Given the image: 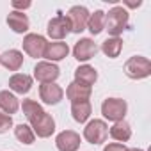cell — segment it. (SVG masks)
<instances>
[{
    "instance_id": "1",
    "label": "cell",
    "mask_w": 151,
    "mask_h": 151,
    "mask_svg": "<svg viewBox=\"0 0 151 151\" xmlns=\"http://www.w3.org/2000/svg\"><path fill=\"white\" fill-rule=\"evenodd\" d=\"M126 25H128V13L121 6L112 7L105 14V30L112 37H117L119 34H123V30L126 29Z\"/></svg>"
},
{
    "instance_id": "2",
    "label": "cell",
    "mask_w": 151,
    "mask_h": 151,
    "mask_svg": "<svg viewBox=\"0 0 151 151\" xmlns=\"http://www.w3.org/2000/svg\"><path fill=\"white\" fill-rule=\"evenodd\" d=\"M124 73L126 77L132 78V80H140V78H146L151 75V62L147 57H142V55H133L126 60L124 64Z\"/></svg>"
},
{
    "instance_id": "3",
    "label": "cell",
    "mask_w": 151,
    "mask_h": 151,
    "mask_svg": "<svg viewBox=\"0 0 151 151\" xmlns=\"http://www.w3.org/2000/svg\"><path fill=\"white\" fill-rule=\"evenodd\" d=\"M126 110H128V105L124 100L121 98H107L103 103H101V114L105 119L109 121H123L124 116H126Z\"/></svg>"
},
{
    "instance_id": "4",
    "label": "cell",
    "mask_w": 151,
    "mask_h": 151,
    "mask_svg": "<svg viewBox=\"0 0 151 151\" xmlns=\"http://www.w3.org/2000/svg\"><path fill=\"white\" fill-rule=\"evenodd\" d=\"M107 135H109V126L105 121L101 119H93L87 123V126L84 128V137L87 142L91 144H101L107 140Z\"/></svg>"
},
{
    "instance_id": "5",
    "label": "cell",
    "mask_w": 151,
    "mask_h": 151,
    "mask_svg": "<svg viewBox=\"0 0 151 151\" xmlns=\"http://www.w3.org/2000/svg\"><path fill=\"white\" fill-rule=\"evenodd\" d=\"M66 20H68V23H69L71 32L80 34V32L86 30V27H87L89 11H87V7H84V6H73V7L68 11Z\"/></svg>"
},
{
    "instance_id": "6",
    "label": "cell",
    "mask_w": 151,
    "mask_h": 151,
    "mask_svg": "<svg viewBox=\"0 0 151 151\" xmlns=\"http://www.w3.org/2000/svg\"><path fill=\"white\" fill-rule=\"evenodd\" d=\"M59 75H60V69L48 60H41L34 68V78L41 84H53L59 78Z\"/></svg>"
},
{
    "instance_id": "7",
    "label": "cell",
    "mask_w": 151,
    "mask_h": 151,
    "mask_svg": "<svg viewBox=\"0 0 151 151\" xmlns=\"http://www.w3.org/2000/svg\"><path fill=\"white\" fill-rule=\"evenodd\" d=\"M30 128H32V132L34 133H37V137H41V139H46V137H50L53 132H55V121H53V117L50 116V114H46V112H41L39 116H36L34 119H30Z\"/></svg>"
},
{
    "instance_id": "8",
    "label": "cell",
    "mask_w": 151,
    "mask_h": 151,
    "mask_svg": "<svg viewBox=\"0 0 151 151\" xmlns=\"http://www.w3.org/2000/svg\"><path fill=\"white\" fill-rule=\"evenodd\" d=\"M46 39L41 36V34H27L23 37V50L29 57H34V59H39L43 57L45 53V48H46Z\"/></svg>"
},
{
    "instance_id": "9",
    "label": "cell",
    "mask_w": 151,
    "mask_h": 151,
    "mask_svg": "<svg viewBox=\"0 0 151 151\" xmlns=\"http://www.w3.org/2000/svg\"><path fill=\"white\" fill-rule=\"evenodd\" d=\"M98 45L93 41V39H89V37H84V39H80V41H77L75 43V46H73V55H75V59L77 60H80V62H86V60H91L96 53H98Z\"/></svg>"
},
{
    "instance_id": "10",
    "label": "cell",
    "mask_w": 151,
    "mask_h": 151,
    "mask_svg": "<svg viewBox=\"0 0 151 151\" xmlns=\"http://www.w3.org/2000/svg\"><path fill=\"white\" fill-rule=\"evenodd\" d=\"M80 142H82L80 135L73 130H64L55 139V144H57L59 151H77L80 147Z\"/></svg>"
},
{
    "instance_id": "11",
    "label": "cell",
    "mask_w": 151,
    "mask_h": 151,
    "mask_svg": "<svg viewBox=\"0 0 151 151\" xmlns=\"http://www.w3.org/2000/svg\"><path fill=\"white\" fill-rule=\"evenodd\" d=\"M46 32H48V36H50L52 39H57V41L64 39V37L71 32V29H69V23H68L66 16H62V14H60V16L52 18V20L48 22Z\"/></svg>"
},
{
    "instance_id": "12",
    "label": "cell",
    "mask_w": 151,
    "mask_h": 151,
    "mask_svg": "<svg viewBox=\"0 0 151 151\" xmlns=\"http://www.w3.org/2000/svg\"><path fill=\"white\" fill-rule=\"evenodd\" d=\"M39 98L46 103V105H57L62 98H64V91L60 86L57 84H43L39 87Z\"/></svg>"
},
{
    "instance_id": "13",
    "label": "cell",
    "mask_w": 151,
    "mask_h": 151,
    "mask_svg": "<svg viewBox=\"0 0 151 151\" xmlns=\"http://www.w3.org/2000/svg\"><path fill=\"white\" fill-rule=\"evenodd\" d=\"M96 80H98V71L93 66L84 64V66L75 69V82H77V84L86 86V87H93V84Z\"/></svg>"
},
{
    "instance_id": "14",
    "label": "cell",
    "mask_w": 151,
    "mask_h": 151,
    "mask_svg": "<svg viewBox=\"0 0 151 151\" xmlns=\"http://www.w3.org/2000/svg\"><path fill=\"white\" fill-rule=\"evenodd\" d=\"M91 93H93V87H86V86H80L77 82H71L66 89V96H68V100H71V103L89 101Z\"/></svg>"
},
{
    "instance_id": "15",
    "label": "cell",
    "mask_w": 151,
    "mask_h": 151,
    "mask_svg": "<svg viewBox=\"0 0 151 151\" xmlns=\"http://www.w3.org/2000/svg\"><path fill=\"white\" fill-rule=\"evenodd\" d=\"M68 53H69V46L62 41H55V43H46L43 57L55 62V60H62L64 57H68Z\"/></svg>"
},
{
    "instance_id": "16",
    "label": "cell",
    "mask_w": 151,
    "mask_h": 151,
    "mask_svg": "<svg viewBox=\"0 0 151 151\" xmlns=\"http://www.w3.org/2000/svg\"><path fill=\"white\" fill-rule=\"evenodd\" d=\"M9 87L18 94H27L32 89V77L25 73H14L9 78Z\"/></svg>"
},
{
    "instance_id": "17",
    "label": "cell",
    "mask_w": 151,
    "mask_h": 151,
    "mask_svg": "<svg viewBox=\"0 0 151 151\" xmlns=\"http://www.w3.org/2000/svg\"><path fill=\"white\" fill-rule=\"evenodd\" d=\"M0 64L9 71H18L23 64V53L18 50H7L0 55Z\"/></svg>"
},
{
    "instance_id": "18",
    "label": "cell",
    "mask_w": 151,
    "mask_h": 151,
    "mask_svg": "<svg viewBox=\"0 0 151 151\" xmlns=\"http://www.w3.org/2000/svg\"><path fill=\"white\" fill-rule=\"evenodd\" d=\"M7 25L16 32V34H23L29 30L30 27V22L27 18V14L20 13V11H11L9 16H7Z\"/></svg>"
},
{
    "instance_id": "19",
    "label": "cell",
    "mask_w": 151,
    "mask_h": 151,
    "mask_svg": "<svg viewBox=\"0 0 151 151\" xmlns=\"http://www.w3.org/2000/svg\"><path fill=\"white\" fill-rule=\"evenodd\" d=\"M0 109H2L4 114L11 116V114H14L20 109V101H18V98L13 93H9V91H0Z\"/></svg>"
},
{
    "instance_id": "20",
    "label": "cell",
    "mask_w": 151,
    "mask_h": 151,
    "mask_svg": "<svg viewBox=\"0 0 151 151\" xmlns=\"http://www.w3.org/2000/svg\"><path fill=\"white\" fill-rule=\"evenodd\" d=\"M110 137H112L114 140H117V142H126V140H130V137H132V128H130V124H128L124 119L114 123V126L110 128Z\"/></svg>"
},
{
    "instance_id": "21",
    "label": "cell",
    "mask_w": 151,
    "mask_h": 151,
    "mask_svg": "<svg viewBox=\"0 0 151 151\" xmlns=\"http://www.w3.org/2000/svg\"><path fill=\"white\" fill-rule=\"evenodd\" d=\"M91 110H93V107L89 101H78V103L71 105V116L77 123H86L91 116Z\"/></svg>"
},
{
    "instance_id": "22",
    "label": "cell",
    "mask_w": 151,
    "mask_h": 151,
    "mask_svg": "<svg viewBox=\"0 0 151 151\" xmlns=\"http://www.w3.org/2000/svg\"><path fill=\"white\" fill-rule=\"evenodd\" d=\"M87 29L93 36H98L100 32H103L105 30V13L103 11H94L93 14H89Z\"/></svg>"
},
{
    "instance_id": "23",
    "label": "cell",
    "mask_w": 151,
    "mask_h": 151,
    "mask_svg": "<svg viewBox=\"0 0 151 151\" xmlns=\"http://www.w3.org/2000/svg\"><path fill=\"white\" fill-rule=\"evenodd\" d=\"M101 50H103V53L107 57L116 59V57H119V53L123 50V41L119 37H109V39H105L101 43Z\"/></svg>"
},
{
    "instance_id": "24",
    "label": "cell",
    "mask_w": 151,
    "mask_h": 151,
    "mask_svg": "<svg viewBox=\"0 0 151 151\" xmlns=\"http://www.w3.org/2000/svg\"><path fill=\"white\" fill-rule=\"evenodd\" d=\"M14 135H16V139H18L20 142H23V144H27V146L34 144V140H36V133L32 132V128H30L29 124H23V123L14 128Z\"/></svg>"
},
{
    "instance_id": "25",
    "label": "cell",
    "mask_w": 151,
    "mask_h": 151,
    "mask_svg": "<svg viewBox=\"0 0 151 151\" xmlns=\"http://www.w3.org/2000/svg\"><path fill=\"white\" fill-rule=\"evenodd\" d=\"M22 109H23V114H25V117H27L29 121H30V119H34L36 116H39L41 112H45V110H43V107H41L37 101H34V100H23Z\"/></svg>"
},
{
    "instance_id": "26",
    "label": "cell",
    "mask_w": 151,
    "mask_h": 151,
    "mask_svg": "<svg viewBox=\"0 0 151 151\" xmlns=\"http://www.w3.org/2000/svg\"><path fill=\"white\" fill-rule=\"evenodd\" d=\"M11 126H13V117L0 112V133H6Z\"/></svg>"
},
{
    "instance_id": "27",
    "label": "cell",
    "mask_w": 151,
    "mask_h": 151,
    "mask_svg": "<svg viewBox=\"0 0 151 151\" xmlns=\"http://www.w3.org/2000/svg\"><path fill=\"white\" fill-rule=\"evenodd\" d=\"M124 149H126L124 144H121V142H110V144L105 146L103 151H124Z\"/></svg>"
},
{
    "instance_id": "28",
    "label": "cell",
    "mask_w": 151,
    "mask_h": 151,
    "mask_svg": "<svg viewBox=\"0 0 151 151\" xmlns=\"http://www.w3.org/2000/svg\"><path fill=\"white\" fill-rule=\"evenodd\" d=\"M13 7L14 9H27V7H30V2H13Z\"/></svg>"
},
{
    "instance_id": "29",
    "label": "cell",
    "mask_w": 151,
    "mask_h": 151,
    "mask_svg": "<svg viewBox=\"0 0 151 151\" xmlns=\"http://www.w3.org/2000/svg\"><path fill=\"white\" fill-rule=\"evenodd\" d=\"M124 151H142V149H137V147H130V149H128V147H126Z\"/></svg>"
}]
</instances>
